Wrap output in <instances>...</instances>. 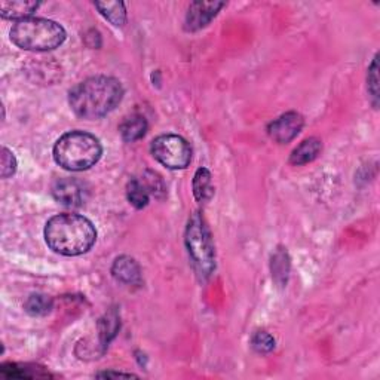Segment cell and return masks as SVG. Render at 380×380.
<instances>
[{
	"mask_svg": "<svg viewBox=\"0 0 380 380\" xmlns=\"http://www.w3.org/2000/svg\"><path fill=\"white\" fill-rule=\"evenodd\" d=\"M124 88L110 76H93L77 84L69 94V104L76 116L94 121L106 116L122 101Z\"/></svg>",
	"mask_w": 380,
	"mask_h": 380,
	"instance_id": "cell-1",
	"label": "cell"
},
{
	"mask_svg": "<svg viewBox=\"0 0 380 380\" xmlns=\"http://www.w3.org/2000/svg\"><path fill=\"white\" fill-rule=\"evenodd\" d=\"M45 241L52 251L74 257L93 248L97 241V230L86 217L64 213L48 220Z\"/></svg>",
	"mask_w": 380,
	"mask_h": 380,
	"instance_id": "cell-2",
	"label": "cell"
},
{
	"mask_svg": "<svg viewBox=\"0 0 380 380\" xmlns=\"http://www.w3.org/2000/svg\"><path fill=\"white\" fill-rule=\"evenodd\" d=\"M103 155L100 140L85 131H70L54 146L55 162L69 171H85L94 166Z\"/></svg>",
	"mask_w": 380,
	"mask_h": 380,
	"instance_id": "cell-3",
	"label": "cell"
},
{
	"mask_svg": "<svg viewBox=\"0 0 380 380\" xmlns=\"http://www.w3.org/2000/svg\"><path fill=\"white\" fill-rule=\"evenodd\" d=\"M11 41L25 51H52L65 41V30L52 20L30 17L12 25Z\"/></svg>",
	"mask_w": 380,
	"mask_h": 380,
	"instance_id": "cell-4",
	"label": "cell"
},
{
	"mask_svg": "<svg viewBox=\"0 0 380 380\" xmlns=\"http://www.w3.org/2000/svg\"><path fill=\"white\" fill-rule=\"evenodd\" d=\"M185 241L198 277L201 280L211 277L216 269V250L211 232L201 213H195L189 218Z\"/></svg>",
	"mask_w": 380,
	"mask_h": 380,
	"instance_id": "cell-5",
	"label": "cell"
},
{
	"mask_svg": "<svg viewBox=\"0 0 380 380\" xmlns=\"http://www.w3.org/2000/svg\"><path fill=\"white\" fill-rule=\"evenodd\" d=\"M150 150L153 158L169 169H185L192 161L190 144L176 134L156 137Z\"/></svg>",
	"mask_w": 380,
	"mask_h": 380,
	"instance_id": "cell-6",
	"label": "cell"
},
{
	"mask_svg": "<svg viewBox=\"0 0 380 380\" xmlns=\"http://www.w3.org/2000/svg\"><path fill=\"white\" fill-rule=\"evenodd\" d=\"M52 195L58 204L69 208H79L88 198V189L76 178H60L52 186Z\"/></svg>",
	"mask_w": 380,
	"mask_h": 380,
	"instance_id": "cell-7",
	"label": "cell"
},
{
	"mask_svg": "<svg viewBox=\"0 0 380 380\" xmlns=\"http://www.w3.org/2000/svg\"><path fill=\"white\" fill-rule=\"evenodd\" d=\"M303 125H305L303 116L297 112H288L269 124L268 134L273 141L285 144L290 143L300 134Z\"/></svg>",
	"mask_w": 380,
	"mask_h": 380,
	"instance_id": "cell-8",
	"label": "cell"
},
{
	"mask_svg": "<svg viewBox=\"0 0 380 380\" xmlns=\"http://www.w3.org/2000/svg\"><path fill=\"white\" fill-rule=\"evenodd\" d=\"M225 6L223 2H193L189 6L185 29L188 32H198L213 21L218 11Z\"/></svg>",
	"mask_w": 380,
	"mask_h": 380,
	"instance_id": "cell-9",
	"label": "cell"
},
{
	"mask_svg": "<svg viewBox=\"0 0 380 380\" xmlns=\"http://www.w3.org/2000/svg\"><path fill=\"white\" fill-rule=\"evenodd\" d=\"M112 275L117 282L124 285H140L143 280L140 265L129 256H121L114 260Z\"/></svg>",
	"mask_w": 380,
	"mask_h": 380,
	"instance_id": "cell-10",
	"label": "cell"
},
{
	"mask_svg": "<svg viewBox=\"0 0 380 380\" xmlns=\"http://www.w3.org/2000/svg\"><path fill=\"white\" fill-rule=\"evenodd\" d=\"M322 150V143L321 140L312 137L305 141H301L299 146L293 150L290 156V164L300 166V165H306L312 161H315L318 158V155Z\"/></svg>",
	"mask_w": 380,
	"mask_h": 380,
	"instance_id": "cell-11",
	"label": "cell"
},
{
	"mask_svg": "<svg viewBox=\"0 0 380 380\" xmlns=\"http://www.w3.org/2000/svg\"><path fill=\"white\" fill-rule=\"evenodd\" d=\"M41 6L39 2H24V0H15V2H0V15H2L5 20H25L30 18L33 12Z\"/></svg>",
	"mask_w": 380,
	"mask_h": 380,
	"instance_id": "cell-12",
	"label": "cell"
},
{
	"mask_svg": "<svg viewBox=\"0 0 380 380\" xmlns=\"http://www.w3.org/2000/svg\"><path fill=\"white\" fill-rule=\"evenodd\" d=\"M121 136L126 143H134L144 137L148 131V121L143 114H131L125 117L124 122L119 126Z\"/></svg>",
	"mask_w": 380,
	"mask_h": 380,
	"instance_id": "cell-13",
	"label": "cell"
},
{
	"mask_svg": "<svg viewBox=\"0 0 380 380\" xmlns=\"http://www.w3.org/2000/svg\"><path fill=\"white\" fill-rule=\"evenodd\" d=\"M0 373L5 377H18V379H33V377H51L48 372L44 370V367H36L29 364H17L8 362L0 367Z\"/></svg>",
	"mask_w": 380,
	"mask_h": 380,
	"instance_id": "cell-14",
	"label": "cell"
},
{
	"mask_svg": "<svg viewBox=\"0 0 380 380\" xmlns=\"http://www.w3.org/2000/svg\"><path fill=\"white\" fill-rule=\"evenodd\" d=\"M119 329H121L119 313H117L116 309H110L98 322L100 343H101L103 348L109 346V343L116 337Z\"/></svg>",
	"mask_w": 380,
	"mask_h": 380,
	"instance_id": "cell-15",
	"label": "cell"
},
{
	"mask_svg": "<svg viewBox=\"0 0 380 380\" xmlns=\"http://www.w3.org/2000/svg\"><path fill=\"white\" fill-rule=\"evenodd\" d=\"M193 195L198 202H208L213 198L214 188L211 181V173L207 168H199L193 177Z\"/></svg>",
	"mask_w": 380,
	"mask_h": 380,
	"instance_id": "cell-16",
	"label": "cell"
},
{
	"mask_svg": "<svg viewBox=\"0 0 380 380\" xmlns=\"http://www.w3.org/2000/svg\"><path fill=\"white\" fill-rule=\"evenodd\" d=\"M126 198L129 201V204L133 205L137 209H141L144 207L149 205L150 201V193L144 185L143 180L140 178H133L128 181L126 185Z\"/></svg>",
	"mask_w": 380,
	"mask_h": 380,
	"instance_id": "cell-17",
	"label": "cell"
},
{
	"mask_svg": "<svg viewBox=\"0 0 380 380\" xmlns=\"http://www.w3.org/2000/svg\"><path fill=\"white\" fill-rule=\"evenodd\" d=\"M100 14L116 27H122L126 21V9L122 2H96Z\"/></svg>",
	"mask_w": 380,
	"mask_h": 380,
	"instance_id": "cell-18",
	"label": "cell"
},
{
	"mask_svg": "<svg viewBox=\"0 0 380 380\" xmlns=\"http://www.w3.org/2000/svg\"><path fill=\"white\" fill-rule=\"evenodd\" d=\"M290 273V257L284 248H278L272 256V277L281 287L287 284Z\"/></svg>",
	"mask_w": 380,
	"mask_h": 380,
	"instance_id": "cell-19",
	"label": "cell"
},
{
	"mask_svg": "<svg viewBox=\"0 0 380 380\" xmlns=\"http://www.w3.org/2000/svg\"><path fill=\"white\" fill-rule=\"evenodd\" d=\"M54 308V300L46 294H32L25 300L24 309L32 317H45Z\"/></svg>",
	"mask_w": 380,
	"mask_h": 380,
	"instance_id": "cell-20",
	"label": "cell"
},
{
	"mask_svg": "<svg viewBox=\"0 0 380 380\" xmlns=\"http://www.w3.org/2000/svg\"><path fill=\"white\" fill-rule=\"evenodd\" d=\"M275 339L266 332H257L251 337V346L258 353H269L275 349Z\"/></svg>",
	"mask_w": 380,
	"mask_h": 380,
	"instance_id": "cell-21",
	"label": "cell"
},
{
	"mask_svg": "<svg viewBox=\"0 0 380 380\" xmlns=\"http://www.w3.org/2000/svg\"><path fill=\"white\" fill-rule=\"evenodd\" d=\"M17 171V159L14 153L8 148H2V156H0V174L2 178H9Z\"/></svg>",
	"mask_w": 380,
	"mask_h": 380,
	"instance_id": "cell-22",
	"label": "cell"
},
{
	"mask_svg": "<svg viewBox=\"0 0 380 380\" xmlns=\"http://www.w3.org/2000/svg\"><path fill=\"white\" fill-rule=\"evenodd\" d=\"M377 60L379 57L376 55L372 61V65L369 67V74H367V88H369V93L373 98V106L377 107V100H379V76H377Z\"/></svg>",
	"mask_w": 380,
	"mask_h": 380,
	"instance_id": "cell-23",
	"label": "cell"
},
{
	"mask_svg": "<svg viewBox=\"0 0 380 380\" xmlns=\"http://www.w3.org/2000/svg\"><path fill=\"white\" fill-rule=\"evenodd\" d=\"M97 377H137L136 374L131 373H117V372H106V373H98Z\"/></svg>",
	"mask_w": 380,
	"mask_h": 380,
	"instance_id": "cell-24",
	"label": "cell"
}]
</instances>
